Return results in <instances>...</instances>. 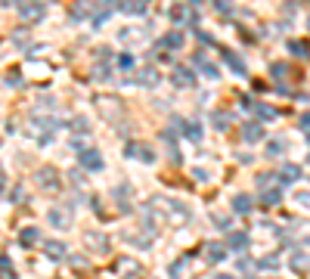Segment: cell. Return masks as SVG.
<instances>
[{
    "label": "cell",
    "instance_id": "6da1fadb",
    "mask_svg": "<svg viewBox=\"0 0 310 279\" xmlns=\"http://www.w3.org/2000/svg\"><path fill=\"white\" fill-rule=\"evenodd\" d=\"M34 183H38V189L56 192V189H59V174H56V168L44 165V168H38V174H34Z\"/></svg>",
    "mask_w": 310,
    "mask_h": 279
},
{
    "label": "cell",
    "instance_id": "7a4b0ae2",
    "mask_svg": "<svg viewBox=\"0 0 310 279\" xmlns=\"http://www.w3.org/2000/svg\"><path fill=\"white\" fill-rule=\"evenodd\" d=\"M44 9H47V0H19V16L25 22H34V19H44Z\"/></svg>",
    "mask_w": 310,
    "mask_h": 279
},
{
    "label": "cell",
    "instance_id": "3957f363",
    "mask_svg": "<svg viewBox=\"0 0 310 279\" xmlns=\"http://www.w3.org/2000/svg\"><path fill=\"white\" fill-rule=\"evenodd\" d=\"M124 155H128V158H140L143 165H152V161H155L152 146H146V143H128V146H124Z\"/></svg>",
    "mask_w": 310,
    "mask_h": 279
},
{
    "label": "cell",
    "instance_id": "277c9868",
    "mask_svg": "<svg viewBox=\"0 0 310 279\" xmlns=\"http://www.w3.org/2000/svg\"><path fill=\"white\" fill-rule=\"evenodd\" d=\"M84 248H90L93 254H106L109 251V239L102 232H87L84 236Z\"/></svg>",
    "mask_w": 310,
    "mask_h": 279
},
{
    "label": "cell",
    "instance_id": "5b68a950",
    "mask_svg": "<svg viewBox=\"0 0 310 279\" xmlns=\"http://www.w3.org/2000/svg\"><path fill=\"white\" fill-rule=\"evenodd\" d=\"M41 248H44V254H47V258H53V261H62L65 254H68V248H65L62 239H47Z\"/></svg>",
    "mask_w": 310,
    "mask_h": 279
},
{
    "label": "cell",
    "instance_id": "8992f818",
    "mask_svg": "<svg viewBox=\"0 0 310 279\" xmlns=\"http://www.w3.org/2000/svg\"><path fill=\"white\" fill-rule=\"evenodd\" d=\"M174 84H177L180 90H192V87H196V75H192L189 68L177 65V68H174Z\"/></svg>",
    "mask_w": 310,
    "mask_h": 279
},
{
    "label": "cell",
    "instance_id": "52a82bcc",
    "mask_svg": "<svg viewBox=\"0 0 310 279\" xmlns=\"http://www.w3.org/2000/svg\"><path fill=\"white\" fill-rule=\"evenodd\" d=\"M242 140H245V143H261V140H264V124L261 121L242 124Z\"/></svg>",
    "mask_w": 310,
    "mask_h": 279
},
{
    "label": "cell",
    "instance_id": "ba28073f",
    "mask_svg": "<svg viewBox=\"0 0 310 279\" xmlns=\"http://www.w3.org/2000/svg\"><path fill=\"white\" fill-rule=\"evenodd\" d=\"M81 168L84 171H99L102 168V155L96 152V149H84L81 152Z\"/></svg>",
    "mask_w": 310,
    "mask_h": 279
},
{
    "label": "cell",
    "instance_id": "9c48e42d",
    "mask_svg": "<svg viewBox=\"0 0 310 279\" xmlns=\"http://www.w3.org/2000/svg\"><path fill=\"white\" fill-rule=\"evenodd\" d=\"M158 81H162V75H158L152 65H146V68H140V72H136V84H143V87H155Z\"/></svg>",
    "mask_w": 310,
    "mask_h": 279
},
{
    "label": "cell",
    "instance_id": "30bf717a",
    "mask_svg": "<svg viewBox=\"0 0 310 279\" xmlns=\"http://www.w3.org/2000/svg\"><path fill=\"white\" fill-rule=\"evenodd\" d=\"M251 112H255V118L264 124V121H273V118H276V109H273V106H267V102H255V106H251Z\"/></svg>",
    "mask_w": 310,
    "mask_h": 279
},
{
    "label": "cell",
    "instance_id": "8fae6325",
    "mask_svg": "<svg viewBox=\"0 0 310 279\" xmlns=\"http://www.w3.org/2000/svg\"><path fill=\"white\" fill-rule=\"evenodd\" d=\"M251 208H255V199H251V195H245V192H239L236 199H233V211L236 214H251Z\"/></svg>",
    "mask_w": 310,
    "mask_h": 279
},
{
    "label": "cell",
    "instance_id": "7c38bea8",
    "mask_svg": "<svg viewBox=\"0 0 310 279\" xmlns=\"http://www.w3.org/2000/svg\"><path fill=\"white\" fill-rule=\"evenodd\" d=\"M226 248L229 251H245L248 248V232H229L226 236Z\"/></svg>",
    "mask_w": 310,
    "mask_h": 279
},
{
    "label": "cell",
    "instance_id": "4fadbf2b",
    "mask_svg": "<svg viewBox=\"0 0 310 279\" xmlns=\"http://www.w3.org/2000/svg\"><path fill=\"white\" fill-rule=\"evenodd\" d=\"M226 245H223V242H211V245L208 248H205V254H208V261H214V264H221L223 258H226Z\"/></svg>",
    "mask_w": 310,
    "mask_h": 279
},
{
    "label": "cell",
    "instance_id": "5bb4252c",
    "mask_svg": "<svg viewBox=\"0 0 310 279\" xmlns=\"http://www.w3.org/2000/svg\"><path fill=\"white\" fill-rule=\"evenodd\" d=\"M50 224L56 230H68V227H72V217H68L65 211H59V208H53V211H50Z\"/></svg>",
    "mask_w": 310,
    "mask_h": 279
},
{
    "label": "cell",
    "instance_id": "9a60e30c",
    "mask_svg": "<svg viewBox=\"0 0 310 279\" xmlns=\"http://www.w3.org/2000/svg\"><path fill=\"white\" fill-rule=\"evenodd\" d=\"M221 53H223V59L229 62V68H233V72H236L239 78H245V75H248V68L242 65V59H239V56H233V53H229V50H221Z\"/></svg>",
    "mask_w": 310,
    "mask_h": 279
},
{
    "label": "cell",
    "instance_id": "2e32d148",
    "mask_svg": "<svg viewBox=\"0 0 310 279\" xmlns=\"http://www.w3.org/2000/svg\"><path fill=\"white\" fill-rule=\"evenodd\" d=\"M162 46H165V50H180V46H183V34L180 31H168L162 38Z\"/></svg>",
    "mask_w": 310,
    "mask_h": 279
},
{
    "label": "cell",
    "instance_id": "e0dca14e",
    "mask_svg": "<svg viewBox=\"0 0 310 279\" xmlns=\"http://www.w3.org/2000/svg\"><path fill=\"white\" fill-rule=\"evenodd\" d=\"M298 177H301V168H298V165H282L279 168V180L282 183H295Z\"/></svg>",
    "mask_w": 310,
    "mask_h": 279
},
{
    "label": "cell",
    "instance_id": "ac0fdd59",
    "mask_svg": "<svg viewBox=\"0 0 310 279\" xmlns=\"http://www.w3.org/2000/svg\"><path fill=\"white\" fill-rule=\"evenodd\" d=\"M183 137H189L192 143H199L202 140V124L199 121H183Z\"/></svg>",
    "mask_w": 310,
    "mask_h": 279
},
{
    "label": "cell",
    "instance_id": "d6986e66",
    "mask_svg": "<svg viewBox=\"0 0 310 279\" xmlns=\"http://www.w3.org/2000/svg\"><path fill=\"white\" fill-rule=\"evenodd\" d=\"M38 239H41V230H38V227H25V230L19 232V242H22V245H34Z\"/></svg>",
    "mask_w": 310,
    "mask_h": 279
},
{
    "label": "cell",
    "instance_id": "ffe728a7",
    "mask_svg": "<svg viewBox=\"0 0 310 279\" xmlns=\"http://www.w3.org/2000/svg\"><path fill=\"white\" fill-rule=\"evenodd\" d=\"M255 267H258V270H267V273H273V270H279V258H276V254H267V258L255 261Z\"/></svg>",
    "mask_w": 310,
    "mask_h": 279
},
{
    "label": "cell",
    "instance_id": "44dd1931",
    "mask_svg": "<svg viewBox=\"0 0 310 279\" xmlns=\"http://www.w3.org/2000/svg\"><path fill=\"white\" fill-rule=\"evenodd\" d=\"M285 149H289V143H285V140L279 137V140H273V143H267V155L270 158H276V155H282Z\"/></svg>",
    "mask_w": 310,
    "mask_h": 279
},
{
    "label": "cell",
    "instance_id": "7402d4cb",
    "mask_svg": "<svg viewBox=\"0 0 310 279\" xmlns=\"http://www.w3.org/2000/svg\"><path fill=\"white\" fill-rule=\"evenodd\" d=\"M282 199V189H267V192H261V205H276Z\"/></svg>",
    "mask_w": 310,
    "mask_h": 279
},
{
    "label": "cell",
    "instance_id": "603a6c76",
    "mask_svg": "<svg viewBox=\"0 0 310 279\" xmlns=\"http://www.w3.org/2000/svg\"><path fill=\"white\" fill-rule=\"evenodd\" d=\"M289 50H292L295 56H310V44H304V41H289Z\"/></svg>",
    "mask_w": 310,
    "mask_h": 279
},
{
    "label": "cell",
    "instance_id": "cb8c5ba5",
    "mask_svg": "<svg viewBox=\"0 0 310 279\" xmlns=\"http://www.w3.org/2000/svg\"><path fill=\"white\" fill-rule=\"evenodd\" d=\"M270 75L279 81V78H285V75H289V65H285V62H273V65H270Z\"/></svg>",
    "mask_w": 310,
    "mask_h": 279
},
{
    "label": "cell",
    "instance_id": "d4e9b609",
    "mask_svg": "<svg viewBox=\"0 0 310 279\" xmlns=\"http://www.w3.org/2000/svg\"><path fill=\"white\" fill-rule=\"evenodd\" d=\"M118 68L131 72V68H133V56H131V53H121V56H118Z\"/></svg>",
    "mask_w": 310,
    "mask_h": 279
},
{
    "label": "cell",
    "instance_id": "484cf974",
    "mask_svg": "<svg viewBox=\"0 0 310 279\" xmlns=\"http://www.w3.org/2000/svg\"><path fill=\"white\" fill-rule=\"evenodd\" d=\"M115 202L121 208H128V186H118V189H115Z\"/></svg>",
    "mask_w": 310,
    "mask_h": 279
},
{
    "label": "cell",
    "instance_id": "4316f807",
    "mask_svg": "<svg viewBox=\"0 0 310 279\" xmlns=\"http://www.w3.org/2000/svg\"><path fill=\"white\" fill-rule=\"evenodd\" d=\"M229 124V118H226V112H214V127L217 131H223V127Z\"/></svg>",
    "mask_w": 310,
    "mask_h": 279
},
{
    "label": "cell",
    "instance_id": "83f0119b",
    "mask_svg": "<svg viewBox=\"0 0 310 279\" xmlns=\"http://www.w3.org/2000/svg\"><path fill=\"white\" fill-rule=\"evenodd\" d=\"M211 224H214L217 230H226V227H229V217H226V214H214V217H211Z\"/></svg>",
    "mask_w": 310,
    "mask_h": 279
},
{
    "label": "cell",
    "instance_id": "f1b7e54d",
    "mask_svg": "<svg viewBox=\"0 0 310 279\" xmlns=\"http://www.w3.org/2000/svg\"><path fill=\"white\" fill-rule=\"evenodd\" d=\"M68 127H72V131H78V134H84V131H87V121H84V118H72V121H68Z\"/></svg>",
    "mask_w": 310,
    "mask_h": 279
},
{
    "label": "cell",
    "instance_id": "f546056e",
    "mask_svg": "<svg viewBox=\"0 0 310 279\" xmlns=\"http://www.w3.org/2000/svg\"><path fill=\"white\" fill-rule=\"evenodd\" d=\"M292 267H295V270H304V267H307V254H295V258H292Z\"/></svg>",
    "mask_w": 310,
    "mask_h": 279
},
{
    "label": "cell",
    "instance_id": "4dcf8cb0",
    "mask_svg": "<svg viewBox=\"0 0 310 279\" xmlns=\"http://www.w3.org/2000/svg\"><path fill=\"white\" fill-rule=\"evenodd\" d=\"M72 19H75V22H81V19H87V9H84L81 3H78V6L72 9Z\"/></svg>",
    "mask_w": 310,
    "mask_h": 279
},
{
    "label": "cell",
    "instance_id": "1f68e13d",
    "mask_svg": "<svg viewBox=\"0 0 310 279\" xmlns=\"http://www.w3.org/2000/svg\"><path fill=\"white\" fill-rule=\"evenodd\" d=\"M9 202H25V192H22V186H16V189L9 192Z\"/></svg>",
    "mask_w": 310,
    "mask_h": 279
},
{
    "label": "cell",
    "instance_id": "d6a6232c",
    "mask_svg": "<svg viewBox=\"0 0 310 279\" xmlns=\"http://www.w3.org/2000/svg\"><path fill=\"white\" fill-rule=\"evenodd\" d=\"M13 41H16L19 46H25V44H28V34H25V31H16V34H13Z\"/></svg>",
    "mask_w": 310,
    "mask_h": 279
},
{
    "label": "cell",
    "instance_id": "836d02e7",
    "mask_svg": "<svg viewBox=\"0 0 310 279\" xmlns=\"http://www.w3.org/2000/svg\"><path fill=\"white\" fill-rule=\"evenodd\" d=\"M273 180H276V177H273V174H261V177H258V186H270Z\"/></svg>",
    "mask_w": 310,
    "mask_h": 279
},
{
    "label": "cell",
    "instance_id": "e575fe53",
    "mask_svg": "<svg viewBox=\"0 0 310 279\" xmlns=\"http://www.w3.org/2000/svg\"><path fill=\"white\" fill-rule=\"evenodd\" d=\"M6 81H9V84H22V75H19V72H9Z\"/></svg>",
    "mask_w": 310,
    "mask_h": 279
},
{
    "label": "cell",
    "instance_id": "d590c367",
    "mask_svg": "<svg viewBox=\"0 0 310 279\" xmlns=\"http://www.w3.org/2000/svg\"><path fill=\"white\" fill-rule=\"evenodd\" d=\"M298 202H301V205H307V208H310V192H298Z\"/></svg>",
    "mask_w": 310,
    "mask_h": 279
},
{
    "label": "cell",
    "instance_id": "8d00e7d4",
    "mask_svg": "<svg viewBox=\"0 0 310 279\" xmlns=\"http://www.w3.org/2000/svg\"><path fill=\"white\" fill-rule=\"evenodd\" d=\"M72 267H78V270H84V258H78V254H75V258H72Z\"/></svg>",
    "mask_w": 310,
    "mask_h": 279
},
{
    "label": "cell",
    "instance_id": "74e56055",
    "mask_svg": "<svg viewBox=\"0 0 310 279\" xmlns=\"http://www.w3.org/2000/svg\"><path fill=\"white\" fill-rule=\"evenodd\" d=\"M6 270H9V261L3 258V254H0V273H6Z\"/></svg>",
    "mask_w": 310,
    "mask_h": 279
},
{
    "label": "cell",
    "instance_id": "f35d334b",
    "mask_svg": "<svg viewBox=\"0 0 310 279\" xmlns=\"http://www.w3.org/2000/svg\"><path fill=\"white\" fill-rule=\"evenodd\" d=\"M301 127H304V131H310V115H304V118H301Z\"/></svg>",
    "mask_w": 310,
    "mask_h": 279
},
{
    "label": "cell",
    "instance_id": "ab89813d",
    "mask_svg": "<svg viewBox=\"0 0 310 279\" xmlns=\"http://www.w3.org/2000/svg\"><path fill=\"white\" fill-rule=\"evenodd\" d=\"M0 279H19V276H16V273H9V270H6V273H0Z\"/></svg>",
    "mask_w": 310,
    "mask_h": 279
},
{
    "label": "cell",
    "instance_id": "60d3db41",
    "mask_svg": "<svg viewBox=\"0 0 310 279\" xmlns=\"http://www.w3.org/2000/svg\"><path fill=\"white\" fill-rule=\"evenodd\" d=\"M214 279H236V276H229V273H217Z\"/></svg>",
    "mask_w": 310,
    "mask_h": 279
},
{
    "label": "cell",
    "instance_id": "b9f144b4",
    "mask_svg": "<svg viewBox=\"0 0 310 279\" xmlns=\"http://www.w3.org/2000/svg\"><path fill=\"white\" fill-rule=\"evenodd\" d=\"M3 180H6V174H3V168H0V189H3Z\"/></svg>",
    "mask_w": 310,
    "mask_h": 279
},
{
    "label": "cell",
    "instance_id": "7bdbcfd3",
    "mask_svg": "<svg viewBox=\"0 0 310 279\" xmlns=\"http://www.w3.org/2000/svg\"><path fill=\"white\" fill-rule=\"evenodd\" d=\"M307 28H310V19H307Z\"/></svg>",
    "mask_w": 310,
    "mask_h": 279
},
{
    "label": "cell",
    "instance_id": "ee69618b",
    "mask_svg": "<svg viewBox=\"0 0 310 279\" xmlns=\"http://www.w3.org/2000/svg\"><path fill=\"white\" fill-rule=\"evenodd\" d=\"M192 3H199V0H192Z\"/></svg>",
    "mask_w": 310,
    "mask_h": 279
},
{
    "label": "cell",
    "instance_id": "f6af8a7d",
    "mask_svg": "<svg viewBox=\"0 0 310 279\" xmlns=\"http://www.w3.org/2000/svg\"><path fill=\"white\" fill-rule=\"evenodd\" d=\"M307 143H310V137H307Z\"/></svg>",
    "mask_w": 310,
    "mask_h": 279
}]
</instances>
